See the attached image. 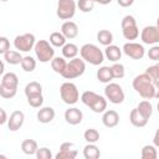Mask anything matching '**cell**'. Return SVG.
<instances>
[{"mask_svg":"<svg viewBox=\"0 0 159 159\" xmlns=\"http://www.w3.org/2000/svg\"><path fill=\"white\" fill-rule=\"evenodd\" d=\"M154 81L149 75H147L145 72L142 75H138L134 80H133V88L135 89V92L143 97L144 99H150L154 98L155 96V86H154Z\"/></svg>","mask_w":159,"mask_h":159,"instance_id":"obj_1","label":"cell"},{"mask_svg":"<svg viewBox=\"0 0 159 159\" xmlns=\"http://www.w3.org/2000/svg\"><path fill=\"white\" fill-rule=\"evenodd\" d=\"M81 101L83 104L89 107L94 113H102L107 108V101L104 97L97 94L92 91H86L81 96Z\"/></svg>","mask_w":159,"mask_h":159,"instance_id":"obj_2","label":"cell"},{"mask_svg":"<svg viewBox=\"0 0 159 159\" xmlns=\"http://www.w3.org/2000/svg\"><path fill=\"white\" fill-rule=\"evenodd\" d=\"M80 53H81V57L84 60V62H88L93 66L101 65L104 60L103 52L99 50V47H97L93 43H84L81 47Z\"/></svg>","mask_w":159,"mask_h":159,"instance_id":"obj_3","label":"cell"},{"mask_svg":"<svg viewBox=\"0 0 159 159\" xmlns=\"http://www.w3.org/2000/svg\"><path fill=\"white\" fill-rule=\"evenodd\" d=\"M86 71V63L84 60L81 57H75L72 60H70V62L66 66V70L62 72V77L66 80H73L77 78L80 76H82Z\"/></svg>","mask_w":159,"mask_h":159,"instance_id":"obj_4","label":"cell"},{"mask_svg":"<svg viewBox=\"0 0 159 159\" xmlns=\"http://www.w3.org/2000/svg\"><path fill=\"white\" fill-rule=\"evenodd\" d=\"M34 50H35L37 60L40 62H43V63L52 61V58L55 56V50H53L52 45L46 40H39L35 43Z\"/></svg>","mask_w":159,"mask_h":159,"instance_id":"obj_5","label":"cell"},{"mask_svg":"<svg viewBox=\"0 0 159 159\" xmlns=\"http://www.w3.org/2000/svg\"><path fill=\"white\" fill-rule=\"evenodd\" d=\"M60 94H61V98L62 101L66 103V104H75L78 98H80V93H78V89L76 87L75 83L72 82H65L61 84L60 87Z\"/></svg>","mask_w":159,"mask_h":159,"instance_id":"obj_6","label":"cell"},{"mask_svg":"<svg viewBox=\"0 0 159 159\" xmlns=\"http://www.w3.org/2000/svg\"><path fill=\"white\" fill-rule=\"evenodd\" d=\"M122 34L125 40H135L139 36V30L137 26V21L132 15H127L122 20Z\"/></svg>","mask_w":159,"mask_h":159,"instance_id":"obj_7","label":"cell"},{"mask_svg":"<svg viewBox=\"0 0 159 159\" xmlns=\"http://www.w3.org/2000/svg\"><path fill=\"white\" fill-rule=\"evenodd\" d=\"M104 96L113 104L122 103L124 101V97H125L123 88L118 83H114V82H109L106 86V88H104Z\"/></svg>","mask_w":159,"mask_h":159,"instance_id":"obj_8","label":"cell"},{"mask_svg":"<svg viewBox=\"0 0 159 159\" xmlns=\"http://www.w3.org/2000/svg\"><path fill=\"white\" fill-rule=\"evenodd\" d=\"M76 6L75 0H58L56 14L61 20H70L76 14Z\"/></svg>","mask_w":159,"mask_h":159,"instance_id":"obj_9","label":"cell"},{"mask_svg":"<svg viewBox=\"0 0 159 159\" xmlns=\"http://www.w3.org/2000/svg\"><path fill=\"white\" fill-rule=\"evenodd\" d=\"M35 43H36V39H35L34 34L19 35L14 40V46L20 52H29L30 50H32L35 47Z\"/></svg>","mask_w":159,"mask_h":159,"instance_id":"obj_10","label":"cell"},{"mask_svg":"<svg viewBox=\"0 0 159 159\" xmlns=\"http://www.w3.org/2000/svg\"><path fill=\"white\" fill-rule=\"evenodd\" d=\"M123 52L128 57H130L133 60H142L144 57V55H145V50H144L143 45L137 43V42H127V43H124Z\"/></svg>","mask_w":159,"mask_h":159,"instance_id":"obj_11","label":"cell"},{"mask_svg":"<svg viewBox=\"0 0 159 159\" xmlns=\"http://www.w3.org/2000/svg\"><path fill=\"white\" fill-rule=\"evenodd\" d=\"M140 39L143 43L147 45H155L159 42V27L158 26H145L142 30Z\"/></svg>","mask_w":159,"mask_h":159,"instance_id":"obj_12","label":"cell"},{"mask_svg":"<svg viewBox=\"0 0 159 159\" xmlns=\"http://www.w3.org/2000/svg\"><path fill=\"white\" fill-rule=\"evenodd\" d=\"M77 149L73 143L65 142L60 147V152L56 154V159H75L77 157Z\"/></svg>","mask_w":159,"mask_h":159,"instance_id":"obj_13","label":"cell"},{"mask_svg":"<svg viewBox=\"0 0 159 159\" xmlns=\"http://www.w3.org/2000/svg\"><path fill=\"white\" fill-rule=\"evenodd\" d=\"M24 120H25V114L21 111H14L9 117L7 127L11 132H16L22 127Z\"/></svg>","mask_w":159,"mask_h":159,"instance_id":"obj_14","label":"cell"},{"mask_svg":"<svg viewBox=\"0 0 159 159\" xmlns=\"http://www.w3.org/2000/svg\"><path fill=\"white\" fill-rule=\"evenodd\" d=\"M82 118H83V114H82V112L78 108H75V107L73 108H68L65 112V119L71 125L80 124L82 122Z\"/></svg>","mask_w":159,"mask_h":159,"instance_id":"obj_15","label":"cell"},{"mask_svg":"<svg viewBox=\"0 0 159 159\" xmlns=\"http://www.w3.org/2000/svg\"><path fill=\"white\" fill-rule=\"evenodd\" d=\"M61 32L65 35L66 39H70V40H71V39H75V37L78 35V26H77L76 22L67 20V21H65V22L62 24V26H61Z\"/></svg>","mask_w":159,"mask_h":159,"instance_id":"obj_16","label":"cell"},{"mask_svg":"<svg viewBox=\"0 0 159 159\" xmlns=\"http://www.w3.org/2000/svg\"><path fill=\"white\" fill-rule=\"evenodd\" d=\"M102 122L107 128H113L119 123V116L113 109L104 111V113L102 116Z\"/></svg>","mask_w":159,"mask_h":159,"instance_id":"obj_17","label":"cell"},{"mask_svg":"<svg viewBox=\"0 0 159 159\" xmlns=\"http://www.w3.org/2000/svg\"><path fill=\"white\" fill-rule=\"evenodd\" d=\"M53 118H55V109L51 107H43L37 112V120L40 123H43V124L50 123L53 120Z\"/></svg>","mask_w":159,"mask_h":159,"instance_id":"obj_18","label":"cell"},{"mask_svg":"<svg viewBox=\"0 0 159 159\" xmlns=\"http://www.w3.org/2000/svg\"><path fill=\"white\" fill-rule=\"evenodd\" d=\"M129 120H130V123H132L134 127H138V128H142V127L147 125V123H148V119H147L137 108L132 109V112H130V114H129Z\"/></svg>","mask_w":159,"mask_h":159,"instance_id":"obj_19","label":"cell"},{"mask_svg":"<svg viewBox=\"0 0 159 159\" xmlns=\"http://www.w3.org/2000/svg\"><path fill=\"white\" fill-rule=\"evenodd\" d=\"M104 55H106V57H107L109 61L117 62V61H119L120 57H122V50H120L118 46H116V45H109V46L106 47Z\"/></svg>","mask_w":159,"mask_h":159,"instance_id":"obj_20","label":"cell"},{"mask_svg":"<svg viewBox=\"0 0 159 159\" xmlns=\"http://www.w3.org/2000/svg\"><path fill=\"white\" fill-rule=\"evenodd\" d=\"M0 84H2L5 87H9V88H17L19 78H17V76L14 72H7V73L2 75Z\"/></svg>","mask_w":159,"mask_h":159,"instance_id":"obj_21","label":"cell"},{"mask_svg":"<svg viewBox=\"0 0 159 159\" xmlns=\"http://www.w3.org/2000/svg\"><path fill=\"white\" fill-rule=\"evenodd\" d=\"M83 157L86 159H98L101 157L99 148L97 145H94V143H88L83 148Z\"/></svg>","mask_w":159,"mask_h":159,"instance_id":"obj_22","label":"cell"},{"mask_svg":"<svg viewBox=\"0 0 159 159\" xmlns=\"http://www.w3.org/2000/svg\"><path fill=\"white\" fill-rule=\"evenodd\" d=\"M4 61L7 62L9 65H19L22 61V56H21L20 51L9 50L7 52L4 53Z\"/></svg>","mask_w":159,"mask_h":159,"instance_id":"obj_23","label":"cell"},{"mask_svg":"<svg viewBox=\"0 0 159 159\" xmlns=\"http://www.w3.org/2000/svg\"><path fill=\"white\" fill-rule=\"evenodd\" d=\"M39 147H37V143L36 140L34 139H25L22 143H21V150L26 154V155H34L36 154Z\"/></svg>","mask_w":159,"mask_h":159,"instance_id":"obj_24","label":"cell"},{"mask_svg":"<svg viewBox=\"0 0 159 159\" xmlns=\"http://www.w3.org/2000/svg\"><path fill=\"white\" fill-rule=\"evenodd\" d=\"M97 78L98 81L103 82V83H109L113 80V75H112V68L108 66H103L97 71Z\"/></svg>","mask_w":159,"mask_h":159,"instance_id":"obj_25","label":"cell"},{"mask_svg":"<svg viewBox=\"0 0 159 159\" xmlns=\"http://www.w3.org/2000/svg\"><path fill=\"white\" fill-rule=\"evenodd\" d=\"M66 37L62 32H52L50 35V43L53 46V47H63L66 45Z\"/></svg>","mask_w":159,"mask_h":159,"instance_id":"obj_26","label":"cell"},{"mask_svg":"<svg viewBox=\"0 0 159 159\" xmlns=\"http://www.w3.org/2000/svg\"><path fill=\"white\" fill-rule=\"evenodd\" d=\"M97 40L99 43H102L104 46H109L113 42V35L108 30H99L97 34Z\"/></svg>","mask_w":159,"mask_h":159,"instance_id":"obj_27","label":"cell"},{"mask_svg":"<svg viewBox=\"0 0 159 159\" xmlns=\"http://www.w3.org/2000/svg\"><path fill=\"white\" fill-rule=\"evenodd\" d=\"M67 62L65 60V57H53L51 61V67L56 73L62 75V72L66 70Z\"/></svg>","mask_w":159,"mask_h":159,"instance_id":"obj_28","label":"cell"},{"mask_svg":"<svg viewBox=\"0 0 159 159\" xmlns=\"http://www.w3.org/2000/svg\"><path fill=\"white\" fill-rule=\"evenodd\" d=\"M77 53H78V47L75 43H66L62 47V55H63L65 58L72 60L77 56Z\"/></svg>","mask_w":159,"mask_h":159,"instance_id":"obj_29","label":"cell"},{"mask_svg":"<svg viewBox=\"0 0 159 159\" xmlns=\"http://www.w3.org/2000/svg\"><path fill=\"white\" fill-rule=\"evenodd\" d=\"M137 109H138V111H139L147 119H149V118L152 117V113H153V106H152V103H150L149 101H142V102H139Z\"/></svg>","mask_w":159,"mask_h":159,"instance_id":"obj_30","label":"cell"},{"mask_svg":"<svg viewBox=\"0 0 159 159\" xmlns=\"http://www.w3.org/2000/svg\"><path fill=\"white\" fill-rule=\"evenodd\" d=\"M142 158L143 159H157V147L155 145H144L142 148Z\"/></svg>","mask_w":159,"mask_h":159,"instance_id":"obj_31","label":"cell"},{"mask_svg":"<svg viewBox=\"0 0 159 159\" xmlns=\"http://www.w3.org/2000/svg\"><path fill=\"white\" fill-rule=\"evenodd\" d=\"M21 67L25 72H32L35 68H36V61L34 57L31 56H25L22 57V61H21Z\"/></svg>","mask_w":159,"mask_h":159,"instance_id":"obj_32","label":"cell"},{"mask_svg":"<svg viewBox=\"0 0 159 159\" xmlns=\"http://www.w3.org/2000/svg\"><path fill=\"white\" fill-rule=\"evenodd\" d=\"M36 93H42V86L39 82H36V81H32V82L27 83L26 87H25L26 97H29L31 94H36Z\"/></svg>","mask_w":159,"mask_h":159,"instance_id":"obj_33","label":"cell"},{"mask_svg":"<svg viewBox=\"0 0 159 159\" xmlns=\"http://www.w3.org/2000/svg\"><path fill=\"white\" fill-rule=\"evenodd\" d=\"M27 103L32 107V108H40L43 103V96L42 93H36V94H31L27 97Z\"/></svg>","mask_w":159,"mask_h":159,"instance_id":"obj_34","label":"cell"},{"mask_svg":"<svg viewBox=\"0 0 159 159\" xmlns=\"http://www.w3.org/2000/svg\"><path fill=\"white\" fill-rule=\"evenodd\" d=\"M83 138L88 143H96V142L99 140V132L97 129H94V128H89V129H87L84 132Z\"/></svg>","mask_w":159,"mask_h":159,"instance_id":"obj_35","label":"cell"},{"mask_svg":"<svg viewBox=\"0 0 159 159\" xmlns=\"http://www.w3.org/2000/svg\"><path fill=\"white\" fill-rule=\"evenodd\" d=\"M77 6L82 12H91L94 7V1L93 0H78Z\"/></svg>","mask_w":159,"mask_h":159,"instance_id":"obj_36","label":"cell"},{"mask_svg":"<svg viewBox=\"0 0 159 159\" xmlns=\"http://www.w3.org/2000/svg\"><path fill=\"white\" fill-rule=\"evenodd\" d=\"M112 68V75H113V78H123L124 75H125V70H124V66L122 63H117L114 62L113 66H111Z\"/></svg>","mask_w":159,"mask_h":159,"instance_id":"obj_37","label":"cell"},{"mask_svg":"<svg viewBox=\"0 0 159 159\" xmlns=\"http://www.w3.org/2000/svg\"><path fill=\"white\" fill-rule=\"evenodd\" d=\"M16 92H17V88H9V87H5V86L0 84V96L2 98L10 99V98L16 96Z\"/></svg>","mask_w":159,"mask_h":159,"instance_id":"obj_38","label":"cell"},{"mask_svg":"<svg viewBox=\"0 0 159 159\" xmlns=\"http://www.w3.org/2000/svg\"><path fill=\"white\" fill-rule=\"evenodd\" d=\"M35 155H36L37 159H51V158H52V153H51V150H50L48 148H46V147L39 148Z\"/></svg>","mask_w":159,"mask_h":159,"instance_id":"obj_39","label":"cell"},{"mask_svg":"<svg viewBox=\"0 0 159 159\" xmlns=\"http://www.w3.org/2000/svg\"><path fill=\"white\" fill-rule=\"evenodd\" d=\"M145 73L149 75L153 80H159V67H158L157 65L149 66V67L145 70Z\"/></svg>","mask_w":159,"mask_h":159,"instance_id":"obj_40","label":"cell"},{"mask_svg":"<svg viewBox=\"0 0 159 159\" xmlns=\"http://www.w3.org/2000/svg\"><path fill=\"white\" fill-rule=\"evenodd\" d=\"M10 50V41L7 40V37L1 36L0 37V53H5Z\"/></svg>","mask_w":159,"mask_h":159,"instance_id":"obj_41","label":"cell"},{"mask_svg":"<svg viewBox=\"0 0 159 159\" xmlns=\"http://www.w3.org/2000/svg\"><path fill=\"white\" fill-rule=\"evenodd\" d=\"M148 57L153 61H159V46H153L148 51Z\"/></svg>","mask_w":159,"mask_h":159,"instance_id":"obj_42","label":"cell"},{"mask_svg":"<svg viewBox=\"0 0 159 159\" xmlns=\"http://www.w3.org/2000/svg\"><path fill=\"white\" fill-rule=\"evenodd\" d=\"M118 5L122 6V7H128V6H132L134 0H117Z\"/></svg>","mask_w":159,"mask_h":159,"instance_id":"obj_43","label":"cell"},{"mask_svg":"<svg viewBox=\"0 0 159 159\" xmlns=\"http://www.w3.org/2000/svg\"><path fill=\"white\" fill-rule=\"evenodd\" d=\"M0 124H5L7 120H9V118H7V116H6V112H5V109L4 108H0Z\"/></svg>","mask_w":159,"mask_h":159,"instance_id":"obj_44","label":"cell"},{"mask_svg":"<svg viewBox=\"0 0 159 159\" xmlns=\"http://www.w3.org/2000/svg\"><path fill=\"white\" fill-rule=\"evenodd\" d=\"M153 143H154V145H155L157 148H159V128L157 129V132H155V134H154Z\"/></svg>","mask_w":159,"mask_h":159,"instance_id":"obj_45","label":"cell"},{"mask_svg":"<svg viewBox=\"0 0 159 159\" xmlns=\"http://www.w3.org/2000/svg\"><path fill=\"white\" fill-rule=\"evenodd\" d=\"M154 86H155V96H154V98L159 99V80L154 81Z\"/></svg>","mask_w":159,"mask_h":159,"instance_id":"obj_46","label":"cell"},{"mask_svg":"<svg viewBox=\"0 0 159 159\" xmlns=\"http://www.w3.org/2000/svg\"><path fill=\"white\" fill-rule=\"evenodd\" d=\"M94 2H98V4H101V5H108V4H111L112 2V0H93Z\"/></svg>","mask_w":159,"mask_h":159,"instance_id":"obj_47","label":"cell"},{"mask_svg":"<svg viewBox=\"0 0 159 159\" xmlns=\"http://www.w3.org/2000/svg\"><path fill=\"white\" fill-rule=\"evenodd\" d=\"M4 68H5V63H4V61H1V70H0V73L1 75L4 73Z\"/></svg>","mask_w":159,"mask_h":159,"instance_id":"obj_48","label":"cell"},{"mask_svg":"<svg viewBox=\"0 0 159 159\" xmlns=\"http://www.w3.org/2000/svg\"><path fill=\"white\" fill-rule=\"evenodd\" d=\"M157 26H158V27H159V17H158V19H157Z\"/></svg>","mask_w":159,"mask_h":159,"instance_id":"obj_49","label":"cell"},{"mask_svg":"<svg viewBox=\"0 0 159 159\" xmlns=\"http://www.w3.org/2000/svg\"><path fill=\"white\" fill-rule=\"evenodd\" d=\"M157 108H158V112H159V102H158V106H157Z\"/></svg>","mask_w":159,"mask_h":159,"instance_id":"obj_50","label":"cell"},{"mask_svg":"<svg viewBox=\"0 0 159 159\" xmlns=\"http://www.w3.org/2000/svg\"><path fill=\"white\" fill-rule=\"evenodd\" d=\"M157 66H158V67H159V61H158V63H157Z\"/></svg>","mask_w":159,"mask_h":159,"instance_id":"obj_51","label":"cell"},{"mask_svg":"<svg viewBox=\"0 0 159 159\" xmlns=\"http://www.w3.org/2000/svg\"><path fill=\"white\" fill-rule=\"evenodd\" d=\"M1 1H9V0H1Z\"/></svg>","mask_w":159,"mask_h":159,"instance_id":"obj_52","label":"cell"}]
</instances>
